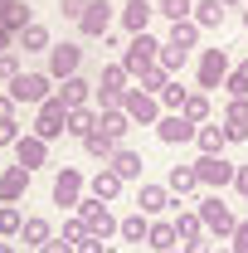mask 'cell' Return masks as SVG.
I'll return each mask as SVG.
<instances>
[{
    "mask_svg": "<svg viewBox=\"0 0 248 253\" xmlns=\"http://www.w3.org/2000/svg\"><path fill=\"white\" fill-rule=\"evenodd\" d=\"M0 25H10V30H25V25H30V10H25L20 0H0Z\"/></svg>",
    "mask_w": 248,
    "mask_h": 253,
    "instance_id": "1f68e13d",
    "label": "cell"
},
{
    "mask_svg": "<svg viewBox=\"0 0 248 253\" xmlns=\"http://www.w3.org/2000/svg\"><path fill=\"white\" fill-rule=\"evenodd\" d=\"M68 131V107H63V97H44L39 102V122H34V136H44V141H54V136H63Z\"/></svg>",
    "mask_w": 248,
    "mask_h": 253,
    "instance_id": "6da1fadb",
    "label": "cell"
},
{
    "mask_svg": "<svg viewBox=\"0 0 248 253\" xmlns=\"http://www.w3.org/2000/svg\"><path fill=\"white\" fill-rule=\"evenodd\" d=\"M156 136H161L165 146H175V141H195V122H190L185 112H165V117L156 122Z\"/></svg>",
    "mask_w": 248,
    "mask_h": 253,
    "instance_id": "ba28073f",
    "label": "cell"
},
{
    "mask_svg": "<svg viewBox=\"0 0 248 253\" xmlns=\"http://www.w3.org/2000/svg\"><path fill=\"white\" fill-rule=\"evenodd\" d=\"M0 78H10V83H15V78H20V59H15V54H10V49H5V54H0Z\"/></svg>",
    "mask_w": 248,
    "mask_h": 253,
    "instance_id": "b9f144b4",
    "label": "cell"
},
{
    "mask_svg": "<svg viewBox=\"0 0 248 253\" xmlns=\"http://www.w3.org/2000/svg\"><path fill=\"white\" fill-rule=\"evenodd\" d=\"M78 200H83V175L73 166H63L54 175V205H78Z\"/></svg>",
    "mask_w": 248,
    "mask_h": 253,
    "instance_id": "4fadbf2b",
    "label": "cell"
},
{
    "mask_svg": "<svg viewBox=\"0 0 248 253\" xmlns=\"http://www.w3.org/2000/svg\"><path fill=\"white\" fill-rule=\"evenodd\" d=\"M107 166H112L122 180H141V166H146V161H141V151H126V146H117V156L107 161Z\"/></svg>",
    "mask_w": 248,
    "mask_h": 253,
    "instance_id": "e0dca14e",
    "label": "cell"
},
{
    "mask_svg": "<svg viewBox=\"0 0 248 253\" xmlns=\"http://www.w3.org/2000/svg\"><path fill=\"white\" fill-rule=\"evenodd\" d=\"M229 239H234V253H248V219H239V229Z\"/></svg>",
    "mask_w": 248,
    "mask_h": 253,
    "instance_id": "f6af8a7d",
    "label": "cell"
},
{
    "mask_svg": "<svg viewBox=\"0 0 248 253\" xmlns=\"http://www.w3.org/2000/svg\"><path fill=\"white\" fill-rule=\"evenodd\" d=\"M39 253H73V244H68V239H63V234H59V239H49V244H44V249H39Z\"/></svg>",
    "mask_w": 248,
    "mask_h": 253,
    "instance_id": "7dc6e473",
    "label": "cell"
},
{
    "mask_svg": "<svg viewBox=\"0 0 248 253\" xmlns=\"http://www.w3.org/2000/svg\"><path fill=\"white\" fill-rule=\"evenodd\" d=\"M88 190H93V200H117V195H122V175H117L112 166H102L93 180H88Z\"/></svg>",
    "mask_w": 248,
    "mask_h": 253,
    "instance_id": "2e32d148",
    "label": "cell"
},
{
    "mask_svg": "<svg viewBox=\"0 0 248 253\" xmlns=\"http://www.w3.org/2000/svg\"><path fill=\"white\" fill-rule=\"evenodd\" d=\"M126 83V68L122 63H107V68H102V83H97V88H122Z\"/></svg>",
    "mask_w": 248,
    "mask_h": 253,
    "instance_id": "ab89813d",
    "label": "cell"
},
{
    "mask_svg": "<svg viewBox=\"0 0 248 253\" xmlns=\"http://www.w3.org/2000/svg\"><path fill=\"white\" fill-rule=\"evenodd\" d=\"M5 117H15V97H0V122Z\"/></svg>",
    "mask_w": 248,
    "mask_h": 253,
    "instance_id": "f907efd6",
    "label": "cell"
},
{
    "mask_svg": "<svg viewBox=\"0 0 248 253\" xmlns=\"http://www.w3.org/2000/svg\"><path fill=\"white\" fill-rule=\"evenodd\" d=\"M151 15H156V10L146 5V0H126V10H122V25H126L131 34H146V25H151Z\"/></svg>",
    "mask_w": 248,
    "mask_h": 253,
    "instance_id": "ac0fdd59",
    "label": "cell"
},
{
    "mask_svg": "<svg viewBox=\"0 0 248 253\" xmlns=\"http://www.w3.org/2000/svg\"><path fill=\"white\" fill-rule=\"evenodd\" d=\"M234 185H239V195L248 200V166H239V180H234Z\"/></svg>",
    "mask_w": 248,
    "mask_h": 253,
    "instance_id": "681fc988",
    "label": "cell"
},
{
    "mask_svg": "<svg viewBox=\"0 0 248 253\" xmlns=\"http://www.w3.org/2000/svg\"><path fill=\"white\" fill-rule=\"evenodd\" d=\"M25 190H30V170H25V166H10V170L0 175V200H5V205H15Z\"/></svg>",
    "mask_w": 248,
    "mask_h": 253,
    "instance_id": "9a60e30c",
    "label": "cell"
},
{
    "mask_svg": "<svg viewBox=\"0 0 248 253\" xmlns=\"http://www.w3.org/2000/svg\"><path fill=\"white\" fill-rule=\"evenodd\" d=\"M112 25V5L107 0H88V10H83V20H78V30L88 34V39H102Z\"/></svg>",
    "mask_w": 248,
    "mask_h": 253,
    "instance_id": "30bf717a",
    "label": "cell"
},
{
    "mask_svg": "<svg viewBox=\"0 0 248 253\" xmlns=\"http://www.w3.org/2000/svg\"><path fill=\"white\" fill-rule=\"evenodd\" d=\"M83 63V49L78 44H54L49 49V78H73Z\"/></svg>",
    "mask_w": 248,
    "mask_h": 253,
    "instance_id": "9c48e42d",
    "label": "cell"
},
{
    "mask_svg": "<svg viewBox=\"0 0 248 253\" xmlns=\"http://www.w3.org/2000/svg\"><path fill=\"white\" fill-rule=\"evenodd\" d=\"M15 141H20V122L5 117V122H0V146H15Z\"/></svg>",
    "mask_w": 248,
    "mask_h": 253,
    "instance_id": "7bdbcfd3",
    "label": "cell"
},
{
    "mask_svg": "<svg viewBox=\"0 0 248 253\" xmlns=\"http://www.w3.org/2000/svg\"><path fill=\"white\" fill-rule=\"evenodd\" d=\"M10 97L15 102H44V97H54L49 93V73H20L10 83Z\"/></svg>",
    "mask_w": 248,
    "mask_h": 253,
    "instance_id": "52a82bcc",
    "label": "cell"
},
{
    "mask_svg": "<svg viewBox=\"0 0 248 253\" xmlns=\"http://www.w3.org/2000/svg\"><path fill=\"white\" fill-rule=\"evenodd\" d=\"M195 185H200L195 166H170V180H165V190H175V195H190Z\"/></svg>",
    "mask_w": 248,
    "mask_h": 253,
    "instance_id": "83f0119b",
    "label": "cell"
},
{
    "mask_svg": "<svg viewBox=\"0 0 248 253\" xmlns=\"http://www.w3.org/2000/svg\"><path fill=\"white\" fill-rule=\"evenodd\" d=\"M161 68H165V73H180V68H185V49H175V44H161Z\"/></svg>",
    "mask_w": 248,
    "mask_h": 253,
    "instance_id": "74e56055",
    "label": "cell"
},
{
    "mask_svg": "<svg viewBox=\"0 0 248 253\" xmlns=\"http://www.w3.org/2000/svg\"><path fill=\"white\" fill-rule=\"evenodd\" d=\"M170 253H175V249H170Z\"/></svg>",
    "mask_w": 248,
    "mask_h": 253,
    "instance_id": "6f0895ef",
    "label": "cell"
},
{
    "mask_svg": "<svg viewBox=\"0 0 248 253\" xmlns=\"http://www.w3.org/2000/svg\"><path fill=\"white\" fill-rule=\"evenodd\" d=\"M180 112H185L190 122L200 126V122H205V117H209V97H205V93H190V97H185V107H180Z\"/></svg>",
    "mask_w": 248,
    "mask_h": 253,
    "instance_id": "d590c367",
    "label": "cell"
},
{
    "mask_svg": "<svg viewBox=\"0 0 248 253\" xmlns=\"http://www.w3.org/2000/svg\"><path fill=\"white\" fill-rule=\"evenodd\" d=\"M78 253H107V244H102V239H97V234H88V239H83V244H78Z\"/></svg>",
    "mask_w": 248,
    "mask_h": 253,
    "instance_id": "bcb514c9",
    "label": "cell"
},
{
    "mask_svg": "<svg viewBox=\"0 0 248 253\" xmlns=\"http://www.w3.org/2000/svg\"><path fill=\"white\" fill-rule=\"evenodd\" d=\"M175 239H180L175 224H151V234H146V244H151L156 253H170V249H175Z\"/></svg>",
    "mask_w": 248,
    "mask_h": 253,
    "instance_id": "4dcf8cb0",
    "label": "cell"
},
{
    "mask_svg": "<svg viewBox=\"0 0 248 253\" xmlns=\"http://www.w3.org/2000/svg\"><path fill=\"white\" fill-rule=\"evenodd\" d=\"M156 59H161V44H156L151 34H136V39L126 44V54H122V68L126 73H146Z\"/></svg>",
    "mask_w": 248,
    "mask_h": 253,
    "instance_id": "277c9868",
    "label": "cell"
},
{
    "mask_svg": "<svg viewBox=\"0 0 248 253\" xmlns=\"http://www.w3.org/2000/svg\"><path fill=\"white\" fill-rule=\"evenodd\" d=\"M63 20H83V10H88V0H59Z\"/></svg>",
    "mask_w": 248,
    "mask_h": 253,
    "instance_id": "ee69618b",
    "label": "cell"
},
{
    "mask_svg": "<svg viewBox=\"0 0 248 253\" xmlns=\"http://www.w3.org/2000/svg\"><path fill=\"white\" fill-rule=\"evenodd\" d=\"M175 234H180V239H200V234H205V219H200V210H180V214H175Z\"/></svg>",
    "mask_w": 248,
    "mask_h": 253,
    "instance_id": "f1b7e54d",
    "label": "cell"
},
{
    "mask_svg": "<svg viewBox=\"0 0 248 253\" xmlns=\"http://www.w3.org/2000/svg\"><path fill=\"white\" fill-rule=\"evenodd\" d=\"M219 5H244V0H219Z\"/></svg>",
    "mask_w": 248,
    "mask_h": 253,
    "instance_id": "db71d44e",
    "label": "cell"
},
{
    "mask_svg": "<svg viewBox=\"0 0 248 253\" xmlns=\"http://www.w3.org/2000/svg\"><path fill=\"white\" fill-rule=\"evenodd\" d=\"M185 88H180V83H165V88H161V107H170V112H180V107H185Z\"/></svg>",
    "mask_w": 248,
    "mask_h": 253,
    "instance_id": "f35d334b",
    "label": "cell"
},
{
    "mask_svg": "<svg viewBox=\"0 0 248 253\" xmlns=\"http://www.w3.org/2000/svg\"><path fill=\"white\" fill-rule=\"evenodd\" d=\"M20 49H25V54H44V49H54V44H49V30H44V25H25V30H20Z\"/></svg>",
    "mask_w": 248,
    "mask_h": 253,
    "instance_id": "cb8c5ba5",
    "label": "cell"
},
{
    "mask_svg": "<svg viewBox=\"0 0 248 253\" xmlns=\"http://www.w3.org/2000/svg\"><path fill=\"white\" fill-rule=\"evenodd\" d=\"M10 34H15V30H10V25H0V54L10 49Z\"/></svg>",
    "mask_w": 248,
    "mask_h": 253,
    "instance_id": "816d5d0a",
    "label": "cell"
},
{
    "mask_svg": "<svg viewBox=\"0 0 248 253\" xmlns=\"http://www.w3.org/2000/svg\"><path fill=\"white\" fill-rule=\"evenodd\" d=\"M122 112L131 117V122H141V126H156V122H161V97H156V93H141V88H131V93H126V102H122Z\"/></svg>",
    "mask_w": 248,
    "mask_h": 253,
    "instance_id": "5b68a950",
    "label": "cell"
},
{
    "mask_svg": "<svg viewBox=\"0 0 248 253\" xmlns=\"http://www.w3.org/2000/svg\"><path fill=\"white\" fill-rule=\"evenodd\" d=\"M214 253H234V249H214Z\"/></svg>",
    "mask_w": 248,
    "mask_h": 253,
    "instance_id": "9f6ffc18",
    "label": "cell"
},
{
    "mask_svg": "<svg viewBox=\"0 0 248 253\" xmlns=\"http://www.w3.org/2000/svg\"><path fill=\"white\" fill-rule=\"evenodd\" d=\"M15 161H20L25 170H39V166L49 161V141H44V136H20V141H15Z\"/></svg>",
    "mask_w": 248,
    "mask_h": 253,
    "instance_id": "5bb4252c",
    "label": "cell"
},
{
    "mask_svg": "<svg viewBox=\"0 0 248 253\" xmlns=\"http://www.w3.org/2000/svg\"><path fill=\"white\" fill-rule=\"evenodd\" d=\"M0 253H15V244H0Z\"/></svg>",
    "mask_w": 248,
    "mask_h": 253,
    "instance_id": "f5cc1de1",
    "label": "cell"
},
{
    "mask_svg": "<svg viewBox=\"0 0 248 253\" xmlns=\"http://www.w3.org/2000/svg\"><path fill=\"white\" fill-rule=\"evenodd\" d=\"M97 131H107L112 141H122L126 131H131V117H126L122 107H117V112H102V117H97Z\"/></svg>",
    "mask_w": 248,
    "mask_h": 253,
    "instance_id": "d4e9b609",
    "label": "cell"
},
{
    "mask_svg": "<svg viewBox=\"0 0 248 253\" xmlns=\"http://www.w3.org/2000/svg\"><path fill=\"white\" fill-rule=\"evenodd\" d=\"M88 93H93V83H88V78H78V73H73V78H63V88H59L63 107H83Z\"/></svg>",
    "mask_w": 248,
    "mask_h": 253,
    "instance_id": "ffe728a7",
    "label": "cell"
},
{
    "mask_svg": "<svg viewBox=\"0 0 248 253\" xmlns=\"http://www.w3.org/2000/svg\"><path fill=\"white\" fill-rule=\"evenodd\" d=\"M78 219L88 224V234H97V239H107V234L117 229V219L107 214V205H102V200H78Z\"/></svg>",
    "mask_w": 248,
    "mask_h": 253,
    "instance_id": "8992f818",
    "label": "cell"
},
{
    "mask_svg": "<svg viewBox=\"0 0 248 253\" xmlns=\"http://www.w3.org/2000/svg\"><path fill=\"white\" fill-rule=\"evenodd\" d=\"M165 44H175V49H195V44H200V25H195V20H175Z\"/></svg>",
    "mask_w": 248,
    "mask_h": 253,
    "instance_id": "603a6c76",
    "label": "cell"
},
{
    "mask_svg": "<svg viewBox=\"0 0 248 253\" xmlns=\"http://www.w3.org/2000/svg\"><path fill=\"white\" fill-rule=\"evenodd\" d=\"M195 141H200V151H205V156H219V151L229 146L224 126H200V131H195Z\"/></svg>",
    "mask_w": 248,
    "mask_h": 253,
    "instance_id": "484cf974",
    "label": "cell"
},
{
    "mask_svg": "<svg viewBox=\"0 0 248 253\" xmlns=\"http://www.w3.org/2000/svg\"><path fill=\"white\" fill-rule=\"evenodd\" d=\"M185 253H214V249H209L205 239H190V244H185Z\"/></svg>",
    "mask_w": 248,
    "mask_h": 253,
    "instance_id": "c3c4849f",
    "label": "cell"
},
{
    "mask_svg": "<svg viewBox=\"0 0 248 253\" xmlns=\"http://www.w3.org/2000/svg\"><path fill=\"white\" fill-rule=\"evenodd\" d=\"M63 239H68V244H83V239H88V224H83V219H68V224H63Z\"/></svg>",
    "mask_w": 248,
    "mask_h": 253,
    "instance_id": "60d3db41",
    "label": "cell"
},
{
    "mask_svg": "<svg viewBox=\"0 0 248 253\" xmlns=\"http://www.w3.org/2000/svg\"><path fill=\"white\" fill-rule=\"evenodd\" d=\"M200 219H205V229H209V234H219V239H229V234L239 229L234 210H229L219 195H205V200H200Z\"/></svg>",
    "mask_w": 248,
    "mask_h": 253,
    "instance_id": "7a4b0ae2",
    "label": "cell"
},
{
    "mask_svg": "<svg viewBox=\"0 0 248 253\" xmlns=\"http://www.w3.org/2000/svg\"><path fill=\"white\" fill-rule=\"evenodd\" d=\"M83 146H88V156H97V161H112V156H117V141H112L107 131H93V136H83Z\"/></svg>",
    "mask_w": 248,
    "mask_h": 253,
    "instance_id": "f546056e",
    "label": "cell"
},
{
    "mask_svg": "<svg viewBox=\"0 0 248 253\" xmlns=\"http://www.w3.org/2000/svg\"><path fill=\"white\" fill-rule=\"evenodd\" d=\"M195 175H200V185L224 190V185H234V180H239V166H234V161H224V156H200V161H195Z\"/></svg>",
    "mask_w": 248,
    "mask_h": 253,
    "instance_id": "3957f363",
    "label": "cell"
},
{
    "mask_svg": "<svg viewBox=\"0 0 248 253\" xmlns=\"http://www.w3.org/2000/svg\"><path fill=\"white\" fill-rule=\"evenodd\" d=\"M156 15H165L170 25H175V20H190V15H195V0H161Z\"/></svg>",
    "mask_w": 248,
    "mask_h": 253,
    "instance_id": "836d02e7",
    "label": "cell"
},
{
    "mask_svg": "<svg viewBox=\"0 0 248 253\" xmlns=\"http://www.w3.org/2000/svg\"><path fill=\"white\" fill-rule=\"evenodd\" d=\"M165 83H170V73H165L161 63H151V68L141 73V93H156V97H161V88H165Z\"/></svg>",
    "mask_w": 248,
    "mask_h": 253,
    "instance_id": "e575fe53",
    "label": "cell"
},
{
    "mask_svg": "<svg viewBox=\"0 0 248 253\" xmlns=\"http://www.w3.org/2000/svg\"><path fill=\"white\" fill-rule=\"evenodd\" d=\"M244 30H248V10H244Z\"/></svg>",
    "mask_w": 248,
    "mask_h": 253,
    "instance_id": "11a10c76",
    "label": "cell"
},
{
    "mask_svg": "<svg viewBox=\"0 0 248 253\" xmlns=\"http://www.w3.org/2000/svg\"><path fill=\"white\" fill-rule=\"evenodd\" d=\"M224 136L229 141H248V97H229V107H224Z\"/></svg>",
    "mask_w": 248,
    "mask_h": 253,
    "instance_id": "7c38bea8",
    "label": "cell"
},
{
    "mask_svg": "<svg viewBox=\"0 0 248 253\" xmlns=\"http://www.w3.org/2000/svg\"><path fill=\"white\" fill-rule=\"evenodd\" d=\"M97 131V112H88V107H68V136H93Z\"/></svg>",
    "mask_w": 248,
    "mask_h": 253,
    "instance_id": "44dd1931",
    "label": "cell"
},
{
    "mask_svg": "<svg viewBox=\"0 0 248 253\" xmlns=\"http://www.w3.org/2000/svg\"><path fill=\"white\" fill-rule=\"evenodd\" d=\"M136 205H141V214H161V210L170 205V190L165 185H141L136 190Z\"/></svg>",
    "mask_w": 248,
    "mask_h": 253,
    "instance_id": "d6986e66",
    "label": "cell"
},
{
    "mask_svg": "<svg viewBox=\"0 0 248 253\" xmlns=\"http://www.w3.org/2000/svg\"><path fill=\"white\" fill-rule=\"evenodd\" d=\"M54 234H49V219H25V229H20V244H30V249H44Z\"/></svg>",
    "mask_w": 248,
    "mask_h": 253,
    "instance_id": "4316f807",
    "label": "cell"
},
{
    "mask_svg": "<svg viewBox=\"0 0 248 253\" xmlns=\"http://www.w3.org/2000/svg\"><path fill=\"white\" fill-rule=\"evenodd\" d=\"M117 234H122L126 244H141V239H146V234H151V224L141 219V214H126V219L117 224Z\"/></svg>",
    "mask_w": 248,
    "mask_h": 253,
    "instance_id": "d6a6232c",
    "label": "cell"
},
{
    "mask_svg": "<svg viewBox=\"0 0 248 253\" xmlns=\"http://www.w3.org/2000/svg\"><path fill=\"white\" fill-rule=\"evenodd\" d=\"M229 78V54L224 49H205V59H200V88H219Z\"/></svg>",
    "mask_w": 248,
    "mask_h": 253,
    "instance_id": "8fae6325",
    "label": "cell"
},
{
    "mask_svg": "<svg viewBox=\"0 0 248 253\" xmlns=\"http://www.w3.org/2000/svg\"><path fill=\"white\" fill-rule=\"evenodd\" d=\"M20 229H25V214H20L15 205H0V239H5V234H20Z\"/></svg>",
    "mask_w": 248,
    "mask_h": 253,
    "instance_id": "8d00e7d4",
    "label": "cell"
},
{
    "mask_svg": "<svg viewBox=\"0 0 248 253\" xmlns=\"http://www.w3.org/2000/svg\"><path fill=\"white\" fill-rule=\"evenodd\" d=\"M190 20H195L200 30H219V25H224V5H219V0H200Z\"/></svg>",
    "mask_w": 248,
    "mask_h": 253,
    "instance_id": "7402d4cb",
    "label": "cell"
}]
</instances>
